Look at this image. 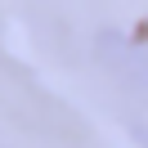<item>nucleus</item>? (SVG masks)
I'll use <instances>...</instances> for the list:
<instances>
[{"label": "nucleus", "mask_w": 148, "mask_h": 148, "mask_svg": "<svg viewBox=\"0 0 148 148\" xmlns=\"http://www.w3.org/2000/svg\"><path fill=\"white\" fill-rule=\"evenodd\" d=\"M103 58L117 67V76L148 103V49L139 45H121V40H103Z\"/></svg>", "instance_id": "1"}]
</instances>
